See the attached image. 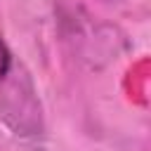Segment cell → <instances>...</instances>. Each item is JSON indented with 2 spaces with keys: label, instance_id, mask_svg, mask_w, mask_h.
I'll return each mask as SVG.
<instances>
[{
  "label": "cell",
  "instance_id": "cell-1",
  "mask_svg": "<svg viewBox=\"0 0 151 151\" xmlns=\"http://www.w3.org/2000/svg\"><path fill=\"white\" fill-rule=\"evenodd\" d=\"M9 68H12V52H9L7 45L0 40V80L9 73Z\"/></svg>",
  "mask_w": 151,
  "mask_h": 151
}]
</instances>
